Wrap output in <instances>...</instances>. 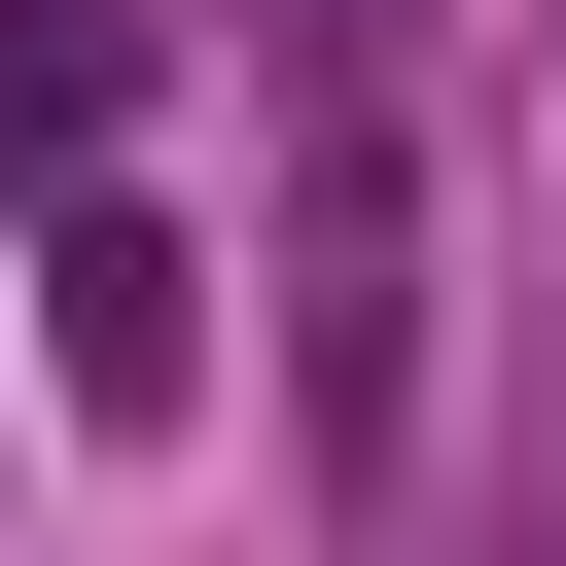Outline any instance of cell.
<instances>
[{"mask_svg": "<svg viewBox=\"0 0 566 566\" xmlns=\"http://www.w3.org/2000/svg\"><path fill=\"white\" fill-rule=\"evenodd\" d=\"M35 389H71V424H177V389H212V248H177L142 177H35Z\"/></svg>", "mask_w": 566, "mask_h": 566, "instance_id": "cell-1", "label": "cell"}, {"mask_svg": "<svg viewBox=\"0 0 566 566\" xmlns=\"http://www.w3.org/2000/svg\"><path fill=\"white\" fill-rule=\"evenodd\" d=\"M283 318H318V424H389V106H318V283Z\"/></svg>", "mask_w": 566, "mask_h": 566, "instance_id": "cell-2", "label": "cell"}, {"mask_svg": "<svg viewBox=\"0 0 566 566\" xmlns=\"http://www.w3.org/2000/svg\"><path fill=\"white\" fill-rule=\"evenodd\" d=\"M106 106H142V35L106 0H0V177H106Z\"/></svg>", "mask_w": 566, "mask_h": 566, "instance_id": "cell-3", "label": "cell"}]
</instances>
